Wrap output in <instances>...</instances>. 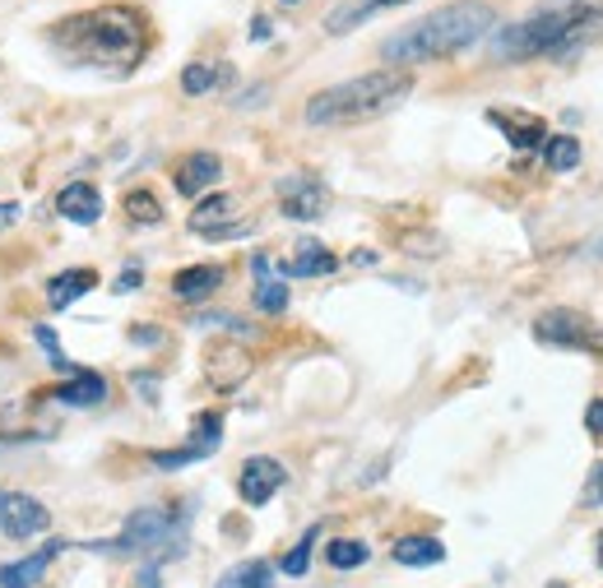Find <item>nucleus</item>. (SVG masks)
<instances>
[{
	"label": "nucleus",
	"instance_id": "1",
	"mask_svg": "<svg viewBox=\"0 0 603 588\" xmlns=\"http://www.w3.org/2000/svg\"><path fill=\"white\" fill-rule=\"evenodd\" d=\"M51 47L70 66L116 70L126 74L144 61L149 51V24L135 5H98L84 14H70L51 28Z\"/></svg>",
	"mask_w": 603,
	"mask_h": 588
},
{
	"label": "nucleus",
	"instance_id": "2",
	"mask_svg": "<svg viewBox=\"0 0 603 588\" xmlns=\"http://www.w3.org/2000/svg\"><path fill=\"white\" fill-rule=\"evenodd\" d=\"M497 28V10L488 0H455V5L432 10L418 24L399 28L395 37H385L381 56L395 66H422V61H441L464 47H474L478 37H488Z\"/></svg>",
	"mask_w": 603,
	"mask_h": 588
},
{
	"label": "nucleus",
	"instance_id": "3",
	"mask_svg": "<svg viewBox=\"0 0 603 588\" xmlns=\"http://www.w3.org/2000/svg\"><path fill=\"white\" fill-rule=\"evenodd\" d=\"M603 33V5L599 0H553L524 24H511L492 37V51L506 61H524V56H571L576 47L594 43Z\"/></svg>",
	"mask_w": 603,
	"mask_h": 588
},
{
	"label": "nucleus",
	"instance_id": "4",
	"mask_svg": "<svg viewBox=\"0 0 603 588\" xmlns=\"http://www.w3.org/2000/svg\"><path fill=\"white\" fill-rule=\"evenodd\" d=\"M408 93H414V74L408 70H372L335 89H321L306 103V121L311 126H358V121H372V116L395 111Z\"/></svg>",
	"mask_w": 603,
	"mask_h": 588
},
{
	"label": "nucleus",
	"instance_id": "5",
	"mask_svg": "<svg viewBox=\"0 0 603 588\" xmlns=\"http://www.w3.org/2000/svg\"><path fill=\"white\" fill-rule=\"evenodd\" d=\"M186 546V524L172 519L167 509H135L126 519L121 538L107 542H89V552H107V556H140V552H159V556H182Z\"/></svg>",
	"mask_w": 603,
	"mask_h": 588
},
{
	"label": "nucleus",
	"instance_id": "6",
	"mask_svg": "<svg viewBox=\"0 0 603 588\" xmlns=\"http://www.w3.org/2000/svg\"><path fill=\"white\" fill-rule=\"evenodd\" d=\"M534 339L538 343H553V348H576V352H603V329L580 316V310H543V316L534 320Z\"/></svg>",
	"mask_w": 603,
	"mask_h": 588
},
{
	"label": "nucleus",
	"instance_id": "7",
	"mask_svg": "<svg viewBox=\"0 0 603 588\" xmlns=\"http://www.w3.org/2000/svg\"><path fill=\"white\" fill-rule=\"evenodd\" d=\"M51 528V515L43 501H33L24 492H0V533L24 542V538H37Z\"/></svg>",
	"mask_w": 603,
	"mask_h": 588
},
{
	"label": "nucleus",
	"instance_id": "8",
	"mask_svg": "<svg viewBox=\"0 0 603 588\" xmlns=\"http://www.w3.org/2000/svg\"><path fill=\"white\" fill-rule=\"evenodd\" d=\"M329 204V190L316 181V176H283L279 181V209H283V219H293V223H316L321 213Z\"/></svg>",
	"mask_w": 603,
	"mask_h": 588
},
{
	"label": "nucleus",
	"instance_id": "9",
	"mask_svg": "<svg viewBox=\"0 0 603 588\" xmlns=\"http://www.w3.org/2000/svg\"><path fill=\"white\" fill-rule=\"evenodd\" d=\"M251 366H256V357L232 339H219V343L205 348V376L213 389H237L251 376Z\"/></svg>",
	"mask_w": 603,
	"mask_h": 588
},
{
	"label": "nucleus",
	"instance_id": "10",
	"mask_svg": "<svg viewBox=\"0 0 603 588\" xmlns=\"http://www.w3.org/2000/svg\"><path fill=\"white\" fill-rule=\"evenodd\" d=\"M232 213H237L232 195H209V200H200L196 213H190V232L205 242H232V237H242V232H251V223H228Z\"/></svg>",
	"mask_w": 603,
	"mask_h": 588
},
{
	"label": "nucleus",
	"instance_id": "11",
	"mask_svg": "<svg viewBox=\"0 0 603 588\" xmlns=\"http://www.w3.org/2000/svg\"><path fill=\"white\" fill-rule=\"evenodd\" d=\"M283 482H288L283 463H279V459H265V455H256V459H246V463H242L237 492H242V501H246V505H265L269 496L279 492Z\"/></svg>",
	"mask_w": 603,
	"mask_h": 588
},
{
	"label": "nucleus",
	"instance_id": "12",
	"mask_svg": "<svg viewBox=\"0 0 603 588\" xmlns=\"http://www.w3.org/2000/svg\"><path fill=\"white\" fill-rule=\"evenodd\" d=\"M219 176H223V163L213 158V153H186L177 163V172H172V186H177V195H186V200H196V195H205Z\"/></svg>",
	"mask_w": 603,
	"mask_h": 588
},
{
	"label": "nucleus",
	"instance_id": "13",
	"mask_svg": "<svg viewBox=\"0 0 603 588\" xmlns=\"http://www.w3.org/2000/svg\"><path fill=\"white\" fill-rule=\"evenodd\" d=\"M488 121L511 140L515 149H538L543 140H548V126L538 121V116H530V111H506V107H492L488 111Z\"/></svg>",
	"mask_w": 603,
	"mask_h": 588
},
{
	"label": "nucleus",
	"instance_id": "14",
	"mask_svg": "<svg viewBox=\"0 0 603 588\" xmlns=\"http://www.w3.org/2000/svg\"><path fill=\"white\" fill-rule=\"evenodd\" d=\"M56 213L61 219H70V223H98L103 219V195L93 190L89 181H70L61 195H56Z\"/></svg>",
	"mask_w": 603,
	"mask_h": 588
},
{
	"label": "nucleus",
	"instance_id": "15",
	"mask_svg": "<svg viewBox=\"0 0 603 588\" xmlns=\"http://www.w3.org/2000/svg\"><path fill=\"white\" fill-rule=\"evenodd\" d=\"M56 552H66V542H51V546H43V552H33V556H24V561L0 565V588H33L37 579L51 571Z\"/></svg>",
	"mask_w": 603,
	"mask_h": 588
},
{
	"label": "nucleus",
	"instance_id": "16",
	"mask_svg": "<svg viewBox=\"0 0 603 588\" xmlns=\"http://www.w3.org/2000/svg\"><path fill=\"white\" fill-rule=\"evenodd\" d=\"M219 287H223V269H219V264H190V269H182L177 279H172V297L205 302V297H213Z\"/></svg>",
	"mask_w": 603,
	"mask_h": 588
},
{
	"label": "nucleus",
	"instance_id": "17",
	"mask_svg": "<svg viewBox=\"0 0 603 588\" xmlns=\"http://www.w3.org/2000/svg\"><path fill=\"white\" fill-rule=\"evenodd\" d=\"M395 5H408V0H339V5L325 14V28H329V33H348V28L367 24L372 14L395 10Z\"/></svg>",
	"mask_w": 603,
	"mask_h": 588
},
{
	"label": "nucleus",
	"instance_id": "18",
	"mask_svg": "<svg viewBox=\"0 0 603 588\" xmlns=\"http://www.w3.org/2000/svg\"><path fill=\"white\" fill-rule=\"evenodd\" d=\"M56 403H70V408H98L107 403V380L98 371H74V376L56 389Z\"/></svg>",
	"mask_w": 603,
	"mask_h": 588
},
{
	"label": "nucleus",
	"instance_id": "19",
	"mask_svg": "<svg viewBox=\"0 0 603 588\" xmlns=\"http://www.w3.org/2000/svg\"><path fill=\"white\" fill-rule=\"evenodd\" d=\"M335 264H339V260H335V255H329L321 242H302L293 260L279 264V273H283V279H321V273H335Z\"/></svg>",
	"mask_w": 603,
	"mask_h": 588
},
{
	"label": "nucleus",
	"instance_id": "20",
	"mask_svg": "<svg viewBox=\"0 0 603 588\" xmlns=\"http://www.w3.org/2000/svg\"><path fill=\"white\" fill-rule=\"evenodd\" d=\"M93 283H98V273L93 269H66V273H56V279L47 283V302L56 310H66L84 297V292H93Z\"/></svg>",
	"mask_w": 603,
	"mask_h": 588
},
{
	"label": "nucleus",
	"instance_id": "21",
	"mask_svg": "<svg viewBox=\"0 0 603 588\" xmlns=\"http://www.w3.org/2000/svg\"><path fill=\"white\" fill-rule=\"evenodd\" d=\"M251 269H256V306L269 310V316H279V310L288 306V287H283V279H275V264H269V255H256V260H251Z\"/></svg>",
	"mask_w": 603,
	"mask_h": 588
},
{
	"label": "nucleus",
	"instance_id": "22",
	"mask_svg": "<svg viewBox=\"0 0 603 588\" xmlns=\"http://www.w3.org/2000/svg\"><path fill=\"white\" fill-rule=\"evenodd\" d=\"M395 561L422 571V565H441V561H445V546H441L437 538H399V542H395Z\"/></svg>",
	"mask_w": 603,
	"mask_h": 588
},
{
	"label": "nucleus",
	"instance_id": "23",
	"mask_svg": "<svg viewBox=\"0 0 603 588\" xmlns=\"http://www.w3.org/2000/svg\"><path fill=\"white\" fill-rule=\"evenodd\" d=\"M219 588H275V571L265 561H242L219 579Z\"/></svg>",
	"mask_w": 603,
	"mask_h": 588
},
{
	"label": "nucleus",
	"instance_id": "24",
	"mask_svg": "<svg viewBox=\"0 0 603 588\" xmlns=\"http://www.w3.org/2000/svg\"><path fill=\"white\" fill-rule=\"evenodd\" d=\"M219 440H223V418L219 413H205V418H196V426H190V455L196 459H205V455H213L219 449Z\"/></svg>",
	"mask_w": 603,
	"mask_h": 588
},
{
	"label": "nucleus",
	"instance_id": "25",
	"mask_svg": "<svg viewBox=\"0 0 603 588\" xmlns=\"http://www.w3.org/2000/svg\"><path fill=\"white\" fill-rule=\"evenodd\" d=\"M121 209H126V219H130V223H140V227H153V223H163V204L153 200L149 190H126Z\"/></svg>",
	"mask_w": 603,
	"mask_h": 588
},
{
	"label": "nucleus",
	"instance_id": "26",
	"mask_svg": "<svg viewBox=\"0 0 603 588\" xmlns=\"http://www.w3.org/2000/svg\"><path fill=\"white\" fill-rule=\"evenodd\" d=\"M228 80V66H205V61H196V66H186L182 70V89L190 93V97H200V93H209V89H219Z\"/></svg>",
	"mask_w": 603,
	"mask_h": 588
},
{
	"label": "nucleus",
	"instance_id": "27",
	"mask_svg": "<svg viewBox=\"0 0 603 588\" xmlns=\"http://www.w3.org/2000/svg\"><path fill=\"white\" fill-rule=\"evenodd\" d=\"M367 542H358V538H339V542H329L325 546V561L335 565V571H358V565H367Z\"/></svg>",
	"mask_w": 603,
	"mask_h": 588
},
{
	"label": "nucleus",
	"instance_id": "28",
	"mask_svg": "<svg viewBox=\"0 0 603 588\" xmlns=\"http://www.w3.org/2000/svg\"><path fill=\"white\" fill-rule=\"evenodd\" d=\"M543 158H548L553 172H571L580 163V144L571 134H553V140H543Z\"/></svg>",
	"mask_w": 603,
	"mask_h": 588
},
{
	"label": "nucleus",
	"instance_id": "29",
	"mask_svg": "<svg viewBox=\"0 0 603 588\" xmlns=\"http://www.w3.org/2000/svg\"><path fill=\"white\" fill-rule=\"evenodd\" d=\"M311 546H316V528H306V533H302V542L293 546V552H288L283 556V575H306V565H311Z\"/></svg>",
	"mask_w": 603,
	"mask_h": 588
},
{
	"label": "nucleus",
	"instance_id": "30",
	"mask_svg": "<svg viewBox=\"0 0 603 588\" xmlns=\"http://www.w3.org/2000/svg\"><path fill=\"white\" fill-rule=\"evenodd\" d=\"M33 339L37 343H43V352H47V357H51V366L56 371H66V376H74V362L66 357V352H61V343H56V334H51V329L47 325H33Z\"/></svg>",
	"mask_w": 603,
	"mask_h": 588
},
{
	"label": "nucleus",
	"instance_id": "31",
	"mask_svg": "<svg viewBox=\"0 0 603 588\" xmlns=\"http://www.w3.org/2000/svg\"><path fill=\"white\" fill-rule=\"evenodd\" d=\"M144 283V269L140 264H130V269H121V273H116V283H112V292H135V287H140Z\"/></svg>",
	"mask_w": 603,
	"mask_h": 588
},
{
	"label": "nucleus",
	"instance_id": "32",
	"mask_svg": "<svg viewBox=\"0 0 603 588\" xmlns=\"http://www.w3.org/2000/svg\"><path fill=\"white\" fill-rule=\"evenodd\" d=\"M585 505H603V463H594V473L585 482Z\"/></svg>",
	"mask_w": 603,
	"mask_h": 588
},
{
	"label": "nucleus",
	"instance_id": "33",
	"mask_svg": "<svg viewBox=\"0 0 603 588\" xmlns=\"http://www.w3.org/2000/svg\"><path fill=\"white\" fill-rule=\"evenodd\" d=\"M196 325L205 329V325H223V329H246L237 316H196Z\"/></svg>",
	"mask_w": 603,
	"mask_h": 588
},
{
	"label": "nucleus",
	"instance_id": "34",
	"mask_svg": "<svg viewBox=\"0 0 603 588\" xmlns=\"http://www.w3.org/2000/svg\"><path fill=\"white\" fill-rule=\"evenodd\" d=\"M585 426L594 431V436H603V399L590 403V413H585Z\"/></svg>",
	"mask_w": 603,
	"mask_h": 588
},
{
	"label": "nucleus",
	"instance_id": "35",
	"mask_svg": "<svg viewBox=\"0 0 603 588\" xmlns=\"http://www.w3.org/2000/svg\"><path fill=\"white\" fill-rule=\"evenodd\" d=\"M251 43H269V19L265 14L251 19Z\"/></svg>",
	"mask_w": 603,
	"mask_h": 588
},
{
	"label": "nucleus",
	"instance_id": "36",
	"mask_svg": "<svg viewBox=\"0 0 603 588\" xmlns=\"http://www.w3.org/2000/svg\"><path fill=\"white\" fill-rule=\"evenodd\" d=\"M14 219H19V204H14V200H5V204H0V232L14 227Z\"/></svg>",
	"mask_w": 603,
	"mask_h": 588
},
{
	"label": "nucleus",
	"instance_id": "37",
	"mask_svg": "<svg viewBox=\"0 0 603 588\" xmlns=\"http://www.w3.org/2000/svg\"><path fill=\"white\" fill-rule=\"evenodd\" d=\"M130 339H135V343H159V334H153V325H135V329H130Z\"/></svg>",
	"mask_w": 603,
	"mask_h": 588
},
{
	"label": "nucleus",
	"instance_id": "38",
	"mask_svg": "<svg viewBox=\"0 0 603 588\" xmlns=\"http://www.w3.org/2000/svg\"><path fill=\"white\" fill-rule=\"evenodd\" d=\"M135 389H140V395L153 403V376H135Z\"/></svg>",
	"mask_w": 603,
	"mask_h": 588
},
{
	"label": "nucleus",
	"instance_id": "39",
	"mask_svg": "<svg viewBox=\"0 0 603 588\" xmlns=\"http://www.w3.org/2000/svg\"><path fill=\"white\" fill-rule=\"evenodd\" d=\"M135 588H159V571H153V565H149V571L140 575V584H135Z\"/></svg>",
	"mask_w": 603,
	"mask_h": 588
},
{
	"label": "nucleus",
	"instance_id": "40",
	"mask_svg": "<svg viewBox=\"0 0 603 588\" xmlns=\"http://www.w3.org/2000/svg\"><path fill=\"white\" fill-rule=\"evenodd\" d=\"M353 264H376V250H353Z\"/></svg>",
	"mask_w": 603,
	"mask_h": 588
},
{
	"label": "nucleus",
	"instance_id": "41",
	"mask_svg": "<svg viewBox=\"0 0 603 588\" xmlns=\"http://www.w3.org/2000/svg\"><path fill=\"white\" fill-rule=\"evenodd\" d=\"M599 565H603V533H599Z\"/></svg>",
	"mask_w": 603,
	"mask_h": 588
},
{
	"label": "nucleus",
	"instance_id": "42",
	"mask_svg": "<svg viewBox=\"0 0 603 588\" xmlns=\"http://www.w3.org/2000/svg\"><path fill=\"white\" fill-rule=\"evenodd\" d=\"M283 5H302V0H283Z\"/></svg>",
	"mask_w": 603,
	"mask_h": 588
},
{
	"label": "nucleus",
	"instance_id": "43",
	"mask_svg": "<svg viewBox=\"0 0 603 588\" xmlns=\"http://www.w3.org/2000/svg\"><path fill=\"white\" fill-rule=\"evenodd\" d=\"M553 588H561V584H553Z\"/></svg>",
	"mask_w": 603,
	"mask_h": 588
}]
</instances>
